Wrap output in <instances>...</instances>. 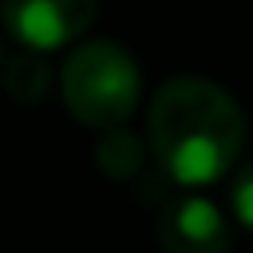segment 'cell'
<instances>
[{"label":"cell","mask_w":253,"mask_h":253,"mask_svg":"<svg viewBox=\"0 0 253 253\" xmlns=\"http://www.w3.org/2000/svg\"><path fill=\"white\" fill-rule=\"evenodd\" d=\"M95 162L107 178L115 182H126V178H138V170L146 166V146L138 134H130L126 126H115V130H103L99 142H95Z\"/></svg>","instance_id":"5"},{"label":"cell","mask_w":253,"mask_h":253,"mask_svg":"<svg viewBox=\"0 0 253 253\" xmlns=\"http://www.w3.org/2000/svg\"><path fill=\"white\" fill-rule=\"evenodd\" d=\"M162 253H229V221L206 194H174L158 210Z\"/></svg>","instance_id":"4"},{"label":"cell","mask_w":253,"mask_h":253,"mask_svg":"<svg viewBox=\"0 0 253 253\" xmlns=\"http://www.w3.org/2000/svg\"><path fill=\"white\" fill-rule=\"evenodd\" d=\"M4 87H8V95L20 99V103L43 99L47 87H51V67H47V59H43L40 51H20L16 59L4 63Z\"/></svg>","instance_id":"6"},{"label":"cell","mask_w":253,"mask_h":253,"mask_svg":"<svg viewBox=\"0 0 253 253\" xmlns=\"http://www.w3.org/2000/svg\"><path fill=\"white\" fill-rule=\"evenodd\" d=\"M146 146L174 186H210L241 158L245 115L221 83L174 75L150 95Z\"/></svg>","instance_id":"1"},{"label":"cell","mask_w":253,"mask_h":253,"mask_svg":"<svg viewBox=\"0 0 253 253\" xmlns=\"http://www.w3.org/2000/svg\"><path fill=\"white\" fill-rule=\"evenodd\" d=\"M63 107L91 130H115L130 119L142 75L126 47L115 40H83L59 71Z\"/></svg>","instance_id":"2"},{"label":"cell","mask_w":253,"mask_h":253,"mask_svg":"<svg viewBox=\"0 0 253 253\" xmlns=\"http://www.w3.org/2000/svg\"><path fill=\"white\" fill-rule=\"evenodd\" d=\"M229 206H233V217L253 229V158L233 174V186H229Z\"/></svg>","instance_id":"7"},{"label":"cell","mask_w":253,"mask_h":253,"mask_svg":"<svg viewBox=\"0 0 253 253\" xmlns=\"http://www.w3.org/2000/svg\"><path fill=\"white\" fill-rule=\"evenodd\" d=\"M0 63H4V47H0Z\"/></svg>","instance_id":"8"},{"label":"cell","mask_w":253,"mask_h":253,"mask_svg":"<svg viewBox=\"0 0 253 253\" xmlns=\"http://www.w3.org/2000/svg\"><path fill=\"white\" fill-rule=\"evenodd\" d=\"M99 16L87 0H8L0 4V24L24 43V51H51L87 32Z\"/></svg>","instance_id":"3"}]
</instances>
